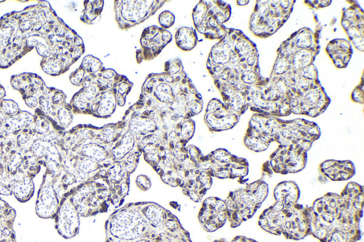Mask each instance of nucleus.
Masks as SVG:
<instances>
[{"label": "nucleus", "mask_w": 364, "mask_h": 242, "mask_svg": "<svg viewBox=\"0 0 364 242\" xmlns=\"http://www.w3.org/2000/svg\"><path fill=\"white\" fill-rule=\"evenodd\" d=\"M198 219L207 232H214L223 227L228 220L225 200L217 197L206 198L202 203Z\"/></svg>", "instance_id": "16"}, {"label": "nucleus", "mask_w": 364, "mask_h": 242, "mask_svg": "<svg viewBox=\"0 0 364 242\" xmlns=\"http://www.w3.org/2000/svg\"><path fill=\"white\" fill-rule=\"evenodd\" d=\"M326 52L337 68H345L348 65L353 50L350 42L345 39H334L328 43Z\"/></svg>", "instance_id": "20"}, {"label": "nucleus", "mask_w": 364, "mask_h": 242, "mask_svg": "<svg viewBox=\"0 0 364 242\" xmlns=\"http://www.w3.org/2000/svg\"><path fill=\"white\" fill-rule=\"evenodd\" d=\"M133 84L124 75H119L114 83L113 89L115 93L117 105L122 106L126 102V97L131 91Z\"/></svg>", "instance_id": "29"}, {"label": "nucleus", "mask_w": 364, "mask_h": 242, "mask_svg": "<svg viewBox=\"0 0 364 242\" xmlns=\"http://www.w3.org/2000/svg\"><path fill=\"white\" fill-rule=\"evenodd\" d=\"M248 90L245 92H235L230 96L223 99V103L230 110L240 116L249 108L247 100Z\"/></svg>", "instance_id": "27"}, {"label": "nucleus", "mask_w": 364, "mask_h": 242, "mask_svg": "<svg viewBox=\"0 0 364 242\" xmlns=\"http://www.w3.org/2000/svg\"><path fill=\"white\" fill-rule=\"evenodd\" d=\"M171 40L172 35L168 30L156 26L146 28L140 38L141 49L136 52L137 63L153 60Z\"/></svg>", "instance_id": "14"}, {"label": "nucleus", "mask_w": 364, "mask_h": 242, "mask_svg": "<svg viewBox=\"0 0 364 242\" xmlns=\"http://www.w3.org/2000/svg\"><path fill=\"white\" fill-rule=\"evenodd\" d=\"M105 242H192L179 219L153 202L127 204L105 223Z\"/></svg>", "instance_id": "2"}, {"label": "nucleus", "mask_w": 364, "mask_h": 242, "mask_svg": "<svg viewBox=\"0 0 364 242\" xmlns=\"http://www.w3.org/2000/svg\"><path fill=\"white\" fill-rule=\"evenodd\" d=\"M158 20L161 28L167 30L174 24L175 16L169 11H164L159 14Z\"/></svg>", "instance_id": "34"}, {"label": "nucleus", "mask_w": 364, "mask_h": 242, "mask_svg": "<svg viewBox=\"0 0 364 242\" xmlns=\"http://www.w3.org/2000/svg\"><path fill=\"white\" fill-rule=\"evenodd\" d=\"M212 242H228V241L225 238H219V239L214 240Z\"/></svg>", "instance_id": "43"}, {"label": "nucleus", "mask_w": 364, "mask_h": 242, "mask_svg": "<svg viewBox=\"0 0 364 242\" xmlns=\"http://www.w3.org/2000/svg\"><path fill=\"white\" fill-rule=\"evenodd\" d=\"M175 42L178 48L183 51L193 50L198 43L196 30L186 26L179 28L175 34Z\"/></svg>", "instance_id": "26"}, {"label": "nucleus", "mask_w": 364, "mask_h": 242, "mask_svg": "<svg viewBox=\"0 0 364 242\" xmlns=\"http://www.w3.org/2000/svg\"><path fill=\"white\" fill-rule=\"evenodd\" d=\"M240 117L223 102L214 98L207 105L204 121L210 131L220 132L232 128L238 123Z\"/></svg>", "instance_id": "15"}, {"label": "nucleus", "mask_w": 364, "mask_h": 242, "mask_svg": "<svg viewBox=\"0 0 364 242\" xmlns=\"http://www.w3.org/2000/svg\"><path fill=\"white\" fill-rule=\"evenodd\" d=\"M80 66L86 74L90 75H96L105 67L100 59L92 55H87L84 57Z\"/></svg>", "instance_id": "32"}, {"label": "nucleus", "mask_w": 364, "mask_h": 242, "mask_svg": "<svg viewBox=\"0 0 364 242\" xmlns=\"http://www.w3.org/2000/svg\"><path fill=\"white\" fill-rule=\"evenodd\" d=\"M307 163V150L301 145H279L262 167V177L301 171Z\"/></svg>", "instance_id": "12"}, {"label": "nucleus", "mask_w": 364, "mask_h": 242, "mask_svg": "<svg viewBox=\"0 0 364 242\" xmlns=\"http://www.w3.org/2000/svg\"><path fill=\"white\" fill-rule=\"evenodd\" d=\"M250 19V30L259 38L274 33L288 19L292 9H284L279 1H257Z\"/></svg>", "instance_id": "11"}, {"label": "nucleus", "mask_w": 364, "mask_h": 242, "mask_svg": "<svg viewBox=\"0 0 364 242\" xmlns=\"http://www.w3.org/2000/svg\"><path fill=\"white\" fill-rule=\"evenodd\" d=\"M136 187L141 191H147L151 186L150 178L146 175H139L135 180Z\"/></svg>", "instance_id": "38"}, {"label": "nucleus", "mask_w": 364, "mask_h": 242, "mask_svg": "<svg viewBox=\"0 0 364 242\" xmlns=\"http://www.w3.org/2000/svg\"><path fill=\"white\" fill-rule=\"evenodd\" d=\"M273 196L276 202L285 204H296L300 197V190L295 182L283 181L274 187Z\"/></svg>", "instance_id": "22"}, {"label": "nucleus", "mask_w": 364, "mask_h": 242, "mask_svg": "<svg viewBox=\"0 0 364 242\" xmlns=\"http://www.w3.org/2000/svg\"><path fill=\"white\" fill-rule=\"evenodd\" d=\"M196 163L201 170L218 179L242 180L249 172L245 158L232 155L224 148H218L207 155H202Z\"/></svg>", "instance_id": "10"}, {"label": "nucleus", "mask_w": 364, "mask_h": 242, "mask_svg": "<svg viewBox=\"0 0 364 242\" xmlns=\"http://www.w3.org/2000/svg\"><path fill=\"white\" fill-rule=\"evenodd\" d=\"M104 6V1H85L80 20L86 24L95 23L100 18Z\"/></svg>", "instance_id": "28"}, {"label": "nucleus", "mask_w": 364, "mask_h": 242, "mask_svg": "<svg viewBox=\"0 0 364 242\" xmlns=\"http://www.w3.org/2000/svg\"><path fill=\"white\" fill-rule=\"evenodd\" d=\"M10 83L29 108L40 109L64 129L72 123L73 114L66 102L65 93L48 87L39 75L31 72L14 75Z\"/></svg>", "instance_id": "5"}, {"label": "nucleus", "mask_w": 364, "mask_h": 242, "mask_svg": "<svg viewBox=\"0 0 364 242\" xmlns=\"http://www.w3.org/2000/svg\"><path fill=\"white\" fill-rule=\"evenodd\" d=\"M350 41L354 47L361 51L364 50V23L350 26L345 31Z\"/></svg>", "instance_id": "31"}, {"label": "nucleus", "mask_w": 364, "mask_h": 242, "mask_svg": "<svg viewBox=\"0 0 364 242\" xmlns=\"http://www.w3.org/2000/svg\"><path fill=\"white\" fill-rule=\"evenodd\" d=\"M320 136V128L314 122L304 119L282 120L255 114L250 118L243 142L254 152L265 150L272 142L282 146L301 145L308 151Z\"/></svg>", "instance_id": "4"}, {"label": "nucleus", "mask_w": 364, "mask_h": 242, "mask_svg": "<svg viewBox=\"0 0 364 242\" xmlns=\"http://www.w3.org/2000/svg\"><path fill=\"white\" fill-rule=\"evenodd\" d=\"M6 96V90L4 87L0 84V99H2Z\"/></svg>", "instance_id": "41"}, {"label": "nucleus", "mask_w": 364, "mask_h": 242, "mask_svg": "<svg viewBox=\"0 0 364 242\" xmlns=\"http://www.w3.org/2000/svg\"><path fill=\"white\" fill-rule=\"evenodd\" d=\"M167 1H114L115 19L119 28L127 30L154 15Z\"/></svg>", "instance_id": "13"}, {"label": "nucleus", "mask_w": 364, "mask_h": 242, "mask_svg": "<svg viewBox=\"0 0 364 242\" xmlns=\"http://www.w3.org/2000/svg\"><path fill=\"white\" fill-rule=\"evenodd\" d=\"M231 15L230 6L221 1H200L192 13L196 30L208 39H222L228 28L223 23Z\"/></svg>", "instance_id": "9"}, {"label": "nucleus", "mask_w": 364, "mask_h": 242, "mask_svg": "<svg viewBox=\"0 0 364 242\" xmlns=\"http://www.w3.org/2000/svg\"><path fill=\"white\" fill-rule=\"evenodd\" d=\"M258 224L269 233L301 240L310 233L309 207L275 202L262 212Z\"/></svg>", "instance_id": "6"}, {"label": "nucleus", "mask_w": 364, "mask_h": 242, "mask_svg": "<svg viewBox=\"0 0 364 242\" xmlns=\"http://www.w3.org/2000/svg\"><path fill=\"white\" fill-rule=\"evenodd\" d=\"M320 174L331 181H346L355 173L354 164L350 160H327L318 166Z\"/></svg>", "instance_id": "19"}, {"label": "nucleus", "mask_w": 364, "mask_h": 242, "mask_svg": "<svg viewBox=\"0 0 364 242\" xmlns=\"http://www.w3.org/2000/svg\"><path fill=\"white\" fill-rule=\"evenodd\" d=\"M299 72L303 77L310 81L318 79V71L314 64L303 68Z\"/></svg>", "instance_id": "36"}, {"label": "nucleus", "mask_w": 364, "mask_h": 242, "mask_svg": "<svg viewBox=\"0 0 364 242\" xmlns=\"http://www.w3.org/2000/svg\"><path fill=\"white\" fill-rule=\"evenodd\" d=\"M4 1H4V0H1V1H0V3H1V2H4Z\"/></svg>", "instance_id": "44"}, {"label": "nucleus", "mask_w": 364, "mask_h": 242, "mask_svg": "<svg viewBox=\"0 0 364 242\" xmlns=\"http://www.w3.org/2000/svg\"><path fill=\"white\" fill-rule=\"evenodd\" d=\"M13 194L20 202L24 203L31 199L35 191L33 179L28 176L17 178L12 184Z\"/></svg>", "instance_id": "25"}, {"label": "nucleus", "mask_w": 364, "mask_h": 242, "mask_svg": "<svg viewBox=\"0 0 364 242\" xmlns=\"http://www.w3.org/2000/svg\"><path fill=\"white\" fill-rule=\"evenodd\" d=\"M67 193L80 217L105 213L111 204L109 187L100 179L82 182Z\"/></svg>", "instance_id": "8"}, {"label": "nucleus", "mask_w": 364, "mask_h": 242, "mask_svg": "<svg viewBox=\"0 0 364 242\" xmlns=\"http://www.w3.org/2000/svg\"><path fill=\"white\" fill-rule=\"evenodd\" d=\"M85 72L80 66L70 75L69 80L72 84L77 87H81L82 82L85 78Z\"/></svg>", "instance_id": "35"}, {"label": "nucleus", "mask_w": 364, "mask_h": 242, "mask_svg": "<svg viewBox=\"0 0 364 242\" xmlns=\"http://www.w3.org/2000/svg\"><path fill=\"white\" fill-rule=\"evenodd\" d=\"M289 38L297 49H316L319 46V32H313L308 28H302L291 35Z\"/></svg>", "instance_id": "24"}, {"label": "nucleus", "mask_w": 364, "mask_h": 242, "mask_svg": "<svg viewBox=\"0 0 364 242\" xmlns=\"http://www.w3.org/2000/svg\"><path fill=\"white\" fill-rule=\"evenodd\" d=\"M364 204L363 187L348 182L341 194L328 192L309 207V235L320 242H357Z\"/></svg>", "instance_id": "3"}, {"label": "nucleus", "mask_w": 364, "mask_h": 242, "mask_svg": "<svg viewBox=\"0 0 364 242\" xmlns=\"http://www.w3.org/2000/svg\"><path fill=\"white\" fill-rule=\"evenodd\" d=\"M60 204V197L53 185L43 180L39 187L35 210L41 219H54Z\"/></svg>", "instance_id": "18"}, {"label": "nucleus", "mask_w": 364, "mask_h": 242, "mask_svg": "<svg viewBox=\"0 0 364 242\" xmlns=\"http://www.w3.org/2000/svg\"><path fill=\"white\" fill-rule=\"evenodd\" d=\"M304 3L311 8L318 9L329 6L331 1H305Z\"/></svg>", "instance_id": "39"}, {"label": "nucleus", "mask_w": 364, "mask_h": 242, "mask_svg": "<svg viewBox=\"0 0 364 242\" xmlns=\"http://www.w3.org/2000/svg\"><path fill=\"white\" fill-rule=\"evenodd\" d=\"M250 1H241V0H239V1H236V3H237V5H239V6H245V5H247Z\"/></svg>", "instance_id": "42"}, {"label": "nucleus", "mask_w": 364, "mask_h": 242, "mask_svg": "<svg viewBox=\"0 0 364 242\" xmlns=\"http://www.w3.org/2000/svg\"><path fill=\"white\" fill-rule=\"evenodd\" d=\"M319 50L320 48L310 50L296 49L290 55L281 56L285 57L291 63V70L289 71L297 72L303 68L313 64Z\"/></svg>", "instance_id": "23"}, {"label": "nucleus", "mask_w": 364, "mask_h": 242, "mask_svg": "<svg viewBox=\"0 0 364 242\" xmlns=\"http://www.w3.org/2000/svg\"><path fill=\"white\" fill-rule=\"evenodd\" d=\"M34 48L42 58L55 57L69 69L85 52L82 39L47 1L0 18V69L11 67Z\"/></svg>", "instance_id": "1"}, {"label": "nucleus", "mask_w": 364, "mask_h": 242, "mask_svg": "<svg viewBox=\"0 0 364 242\" xmlns=\"http://www.w3.org/2000/svg\"><path fill=\"white\" fill-rule=\"evenodd\" d=\"M80 217L71 202L70 194L65 193L60 199L59 207L53 219L58 234L65 239L77 236L80 230Z\"/></svg>", "instance_id": "17"}, {"label": "nucleus", "mask_w": 364, "mask_h": 242, "mask_svg": "<svg viewBox=\"0 0 364 242\" xmlns=\"http://www.w3.org/2000/svg\"><path fill=\"white\" fill-rule=\"evenodd\" d=\"M268 192V185L262 179L230 192L225 202L230 227L236 228L251 219L267 198Z\"/></svg>", "instance_id": "7"}, {"label": "nucleus", "mask_w": 364, "mask_h": 242, "mask_svg": "<svg viewBox=\"0 0 364 242\" xmlns=\"http://www.w3.org/2000/svg\"><path fill=\"white\" fill-rule=\"evenodd\" d=\"M15 209L0 197V242H17L14 230Z\"/></svg>", "instance_id": "21"}, {"label": "nucleus", "mask_w": 364, "mask_h": 242, "mask_svg": "<svg viewBox=\"0 0 364 242\" xmlns=\"http://www.w3.org/2000/svg\"><path fill=\"white\" fill-rule=\"evenodd\" d=\"M40 66L45 73L54 77L60 75L69 70L68 67L55 57L42 58Z\"/></svg>", "instance_id": "30"}, {"label": "nucleus", "mask_w": 364, "mask_h": 242, "mask_svg": "<svg viewBox=\"0 0 364 242\" xmlns=\"http://www.w3.org/2000/svg\"><path fill=\"white\" fill-rule=\"evenodd\" d=\"M230 242H257L255 240L243 236H235Z\"/></svg>", "instance_id": "40"}, {"label": "nucleus", "mask_w": 364, "mask_h": 242, "mask_svg": "<svg viewBox=\"0 0 364 242\" xmlns=\"http://www.w3.org/2000/svg\"><path fill=\"white\" fill-rule=\"evenodd\" d=\"M363 75L361 77V80L360 84L353 89L351 93V99L354 102L363 104L364 103L363 100Z\"/></svg>", "instance_id": "37"}, {"label": "nucleus", "mask_w": 364, "mask_h": 242, "mask_svg": "<svg viewBox=\"0 0 364 242\" xmlns=\"http://www.w3.org/2000/svg\"><path fill=\"white\" fill-rule=\"evenodd\" d=\"M291 70V63L284 56L277 55L269 77H281Z\"/></svg>", "instance_id": "33"}]
</instances>
